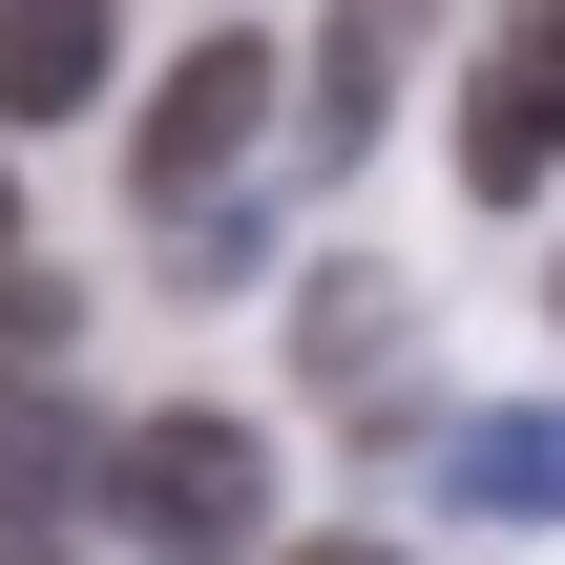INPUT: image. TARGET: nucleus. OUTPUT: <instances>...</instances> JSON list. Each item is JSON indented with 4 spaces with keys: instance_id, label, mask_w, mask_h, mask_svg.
Here are the masks:
<instances>
[{
    "instance_id": "f257e3e1",
    "label": "nucleus",
    "mask_w": 565,
    "mask_h": 565,
    "mask_svg": "<svg viewBox=\"0 0 565 565\" xmlns=\"http://www.w3.org/2000/svg\"><path fill=\"white\" fill-rule=\"evenodd\" d=\"M105 524H126V565H273V440L231 398H168L105 440Z\"/></svg>"
},
{
    "instance_id": "f03ea898",
    "label": "nucleus",
    "mask_w": 565,
    "mask_h": 565,
    "mask_svg": "<svg viewBox=\"0 0 565 565\" xmlns=\"http://www.w3.org/2000/svg\"><path fill=\"white\" fill-rule=\"evenodd\" d=\"M252 147H273V42H252V21H210V42L147 84V126H126V189H147V210H210Z\"/></svg>"
},
{
    "instance_id": "7ed1b4c3",
    "label": "nucleus",
    "mask_w": 565,
    "mask_h": 565,
    "mask_svg": "<svg viewBox=\"0 0 565 565\" xmlns=\"http://www.w3.org/2000/svg\"><path fill=\"white\" fill-rule=\"evenodd\" d=\"M461 189L482 210H545L565 189V0L482 21V63H461Z\"/></svg>"
},
{
    "instance_id": "20e7f679",
    "label": "nucleus",
    "mask_w": 565,
    "mask_h": 565,
    "mask_svg": "<svg viewBox=\"0 0 565 565\" xmlns=\"http://www.w3.org/2000/svg\"><path fill=\"white\" fill-rule=\"evenodd\" d=\"M398 335H419V294H398L377 252H335V273L294 294V377H315V398H356V419H398V398H377V377H398Z\"/></svg>"
},
{
    "instance_id": "39448f33",
    "label": "nucleus",
    "mask_w": 565,
    "mask_h": 565,
    "mask_svg": "<svg viewBox=\"0 0 565 565\" xmlns=\"http://www.w3.org/2000/svg\"><path fill=\"white\" fill-rule=\"evenodd\" d=\"M419 482H440L461 524H565V398H524V419H440Z\"/></svg>"
},
{
    "instance_id": "423d86ee",
    "label": "nucleus",
    "mask_w": 565,
    "mask_h": 565,
    "mask_svg": "<svg viewBox=\"0 0 565 565\" xmlns=\"http://www.w3.org/2000/svg\"><path fill=\"white\" fill-rule=\"evenodd\" d=\"M105 0H0V126H84L105 105Z\"/></svg>"
},
{
    "instance_id": "0eeeda50",
    "label": "nucleus",
    "mask_w": 565,
    "mask_h": 565,
    "mask_svg": "<svg viewBox=\"0 0 565 565\" xmlns=\"http://www.w3.org/2000/svg\"><path fill=\"white\" fill-rule=\"evenodd\" d=\"M84 503H105L84 419H21V440H0V565H63V545H84Z\"/></svg>"
},
{
    "instance_id": "6e6552de",
    "label": "nucleus",
    "mask_w": 565,
    "mask_h": 565,
    "mask_svg": "<svg viewBox=\"0 0 565 565\" xmlns=\"http://www.w3.org/2000/svg\"><path fill=\"white\" fill-rule=\"evenodd\" d=\"M440 0H335V42H315V147H356L377 126V84H398V42H419Z\"/></svg>"
},
{
    "instance_id": "1a4fd4ad",
    "label": "nucleus",
    "mask_w": 565,
    "mask_h": 565,
    "mask_svg": "<svg viewBox=\"0 0 565 565\" xmlns=\"http://www.w3.org/2000/svg\"><path fill=\"white\" fill-rule=\"evenodd\" d=\"M63 335H84V294H63L42 252H0V356H63Z\"/></svg>"
},
{
    "instance_id": "9d476101",
    "label": "nucleus",
    "mask_w": 565,
    "mask_h": 565,
    "mask_svg": "<svg viewBox=\"0 0 565 565\" xmlns=\"http://www.w3.org/2000/svg\"><path fill=\"white\" fill-rule=\"evenodd\" d=\"M294 565H398V545H294Z\"/></svg>"
},
{
    "instance_id": "9b49d317",
    "label": "nucleus",
    "mask_w": 565,
    "mask_h": 565,
    "mask_svg": "<svg viewBox=\"0 0 565 565\" xmlns=\"http://www.w3.org/2000/svg\"><path fill=\"white\" fill-rule=\"evenodd\" d=\"M0 252H21V189H0Z\"/></svg>"
},
{
    "instance_id": "f8f14e48",
    "label": "nucleus",
    "mask_w": 565,
    "mask_h": 565,
    "mask_svg": "<svg viewBox=\"0 0 565 565\" xmlns=\"http://www.w3.org/2000/svg\"><path fill=\"white\" fill-rule=\"evenodd\" d=\"M545 294H565V273H545Z\"/></svg>"
}]
</instances>
